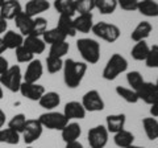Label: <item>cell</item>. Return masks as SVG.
<instances>
[{"mask_svg":"<svg viewBox=\"0 0 158 148\" xmlns=\"http://www.w3.org/2000/svg\"><path fill=\"white\" fill-rule=\"evenodd\" d=\"M63 81L69 89H77L87 73V63L73 58L63 61Z\"/></svg>","mask_w":158,"mask_h":148,"instance_id":"obj_1","label":"cell"},{"mask_svg":"<svg viewBox=\"0 0 158 148\" xmlns=\"http://www.w3.org/2000/svg\"><path fill=\"white\" fill-rule=\"evenodd\" d=\"M77 49L86 63L95 65L100 60V44L94 38H79L77 41Z\"/></svg>","mask_w":158,"mask_h":148,"instance_id":"obj_2","label":"cell"},{"mask_svg":"<svg viewBox=\"0 0 158 148\" xmlns=\"http://www.w3.org/2000/svg\"><path fill=\"white\" fill-rule=\"evenodd\" d=\"M128 69V61L125 57H123L121 54L115 53L112 54L111 58L108 60L107 65L103 69L102 76L106 81H113L120 76V74L125 73Z\"/></svg>","mask_w":158,"mask_h":148,"instance_id":"obj_3","label":"cell"},{"mask_svg":"<svg viewBox=\"0 0 158 148\" xmlns=\"http://www.w3.org/2000/svg\"><path fill=\"white\" fill-rule=\"evenodd\" d=\"M96 37L102 38L103 41L107 42H116L121 36V31L120 28L115 24H110L107 21H99L96 24H94L92 31H91Z\"/></svg>","mask_w":158,"mask_h":148,"instance_id":"obj_4","label":"cell"},{"mask_svg":"<svg viewBox=\"0 0 158 148\" xmlns=\"http://www.w3.org/2000/svg\"><path fill=\"white\" fill-rule=\"evenodd\" d=\"M23 83V74L19 65L9 66L6 73L0 76V85L11 93H17Z\"/></svg>","mask_w":158,"mask_h":148,"instance_id":"obj_5","label":"cell"},{"mask_svg":"<svg viewBox=\"0 0 158 148\" xmlns=\"http://www.w3.org/2000/svg\"><path fill=\"white\" fill-rule=\"evenodd\" d=\"M38 120L42 124L44 128H48V130H57V131H62L69 123V119L63 115V112H57V111L44 112V114L40 115Z\"/></svg>","mask_w":158,"mask_h":148,"instance_id":"obj_6","label":"cell"},{"mask_svg":"<svg viewBox=\"0 0 158 148\" xmlns=\"http://www.w3.org/2000/svg\"><path fill=\"white\" fill-rule=\"evenodd\" d=\"M108 136H110V132L106 128V126H95L90 128L87 134V140L90 148H104L108 143Z\"/></svg>","mask_w":158,"mask_h":148,"instance_id":"obj_7","label":"cell"},{"mask_svg":"<svg viewBox=\"0 0 158 148\" xmlns=\"http://www.w3.org/2000/svg\"><path fill=\"white\" fill-rule=\"evenodd\" d=\"M42 131H44V127L38 119H27L25 127H24V130L21 132L24 143L28 146L33 144L34 141H37L41 137Z\"/></svg>","mask_w":158,"mask_h":148,"instance_id":"obj_8","label":"cell"},{"mask_svg":"<svg viewBox=\"0 0 158 148\" xmlns=\"http://www.w3.org/2000/svg\"><path fill=\"white\" fill-rule=\"evenodd\" d=\"M82 105L85 107L86 111H90V112H96V111H103L104 110V101L100 95V93L98 90H90L87 91L85 95L82 98Z\"/></svg>","mask_w":158,"mask_h":148,"instance_id":"obj_9","label":"cell"},{"mask_svg":"<svg viewBox=\"0 0 158 148\" xmlns=\"http://www.w3.org/2000/svg\"><path fill=\"white\" fill-rule=\"evenodd\" d=\"M20 93L24 98H27L29 101H34V102H38L40 98H41L44 94H45V87L40 83H28V82H24L21 83L20 86Z\"/></svg>","mask_w":158,"mask_h":148,"instance_id":"obj_10","label":"cell"},{"mask_svg":"<svg viewBox=\"0 0 158 148\" xmlns=\"http://www.w3.org/2000/svg\"><path fill=\"white\" fill-rule=\"evenodd\" d=\"M136 93L138 95V99H142L146 105H153L158 101V87L153 82H144Z\"/></svg>","mask_w":158,"mask_h":148,"instance_id":"obj_11","label":"cell"},{"mask_svg":"<svg viewBox=\"0 0 158 148\" xmlns=\"http://www.w3.org/2000/svg\"><path fill=\"white\" fill-rule=\"evenodd\" d=\"M42 74H44L42 62L34 58L33 61L28 63L27 70L23 76V80H24V82H28V83H37V81L42 77Z\"/></svg>","mask_w":158,"mask_h":148,"instance_id":"obj_12","label":"cell"},{"mask_svg":"<svg viewBox=\"0 0 158 148\" xmlns=\"http://www.w3.org/2000/svg\"><path fill=\"white\" fill-rule=\"evenodd\" d=\"M23 12L21 4L17 0H6L3 4V7L0 8V16L4 20H15L17 15Z\"/></svg>","mask_w":158,"mask_h":148,"instance_id":"obj_13","label":"cell"},{"mask_svg":"<svg viewBox=\"0 0 158 148\" xmlns=\"http://www.w3.org/2000/svg\"><path fill=\"white\" fill-rule=\"evenodd\" d=\"M86 110L83 105L78 101H71V102H67L65 105V108H63V115H65L69 120L71 119H83L86 116Z\"/></svg>","mask_w":158,"mask_h":148,"instance_id":"obj_14","label":"cell"},{"mask_svg":"<svg viewBox=\"0 0 158 148\" xmlns=\"http://www.w3.org/2000/svg\"><path fill=\"white\" fill-rule=\"evenodd\" d=\"M50 8V3L48 0H29L25 4L24 12L31 17H37L40 13L46 12Z\"/></svg>","mask_w":158,"mask_h":148,"instance_id":"obj_15","label":"cell"},{"mask_svg":"<svg viewBox=\"0 0 158 148\" xmlns=\"http://www.w3.org/2000/svg\"><path fill=\"white\" fill-rule=\"evenodd\" d=\"M127 122L125 114H112L106 118V128L111 134H116V132L124 130Z\"/></svg>","mask_w":158,"mask_h":148,"instance_id":"obj_16","label":"cell"},{"mask_svg":"<svg viewBox=\"0 0 158 148\" xmlns=\"http://www.w3.org/2000/svg\"><path fill=\"white\" fill-rule=\"evenodd\" d=\"M152 31H153V25L149 21H140L136 25V28L133 29V32L131 34L132 41H135V42L145 41L146 38L150 36Z\"/></svg>","mask_w":158,"mask_h":148,"instance_id":"obj_17","label":"cell"},{"mask_svg":"<svg viewBox=\"0 0 158 148\" xmlns=\"http://www.w3.org/2000/svg\"><path fill=\"white\" fill-rule=\"evenodd\" d=\"M74 27L77 32L81 33H90L94 27V16L92 13H82L74 19Z\"/></svg>","mask_w":158,"mask_h":148,"instance_id":"obj_18","label":"cell"},{"mask_svg":"<svg viewBox=\"0 0 158 148\" xmlns=\"http://www.w3.org/2000/svg\"><path fill=\"white\" fill-rule=\"evenodd\" d=\"M61 135H62V139L65 143L75 141L82 135V127L79 126V123H77V122L67 123L66 127L61 131Z\"/></svg>","mask_w":158,"mask_h":148,"instance_id":"obj_19","label":"cell"},{"mask_svg":"<svg viewBox=\"0 0 158 148\" xmlns=\"http://www.w3.org/2000/svg\"><path fill=\"white\" fill-rule=\"evenodd\" d=\"M15 24H16L20 33H21L24 37L31 36L32 28H33V17L28 16V15L23 11L20 15H17L16 19H15Z\"/></svg>","mask_w":158,"mask_h":148,"instance_id":"obj_20","label":"cell"},{"mask_svg":"<svg viewBox=\"0 0 158 148\" xmlns=\"http://www.w3.org/2000/svg\"><path fill=\"white\" fill-rule=\"evenodd\" d=\"M24 46L33 54H41L45 52L46 44L42 40V37H36V36H27L24 37Z\"/></svg>","mask_w":158,"mask_h":148,"instance_id":"obj_21","label":"cell"},{"mask_svg":"<svg viewBox=\"0 0 158 148\" xmlns=\"http://www.w3.org/2000/svg\"><path fill=\"white\" fill-rule=\"evenodd\" d=\"M2 38L6 48L12 49V50H16L17 48H20L24 44V36L21 33H17L15 31H7L3 34Z\"/></svg>","mask_w":158,"mask_h":148,"instance_id":"obj_22","label":"cell"},{"mask_svg":"<svg viewBox=\"0 0 158 148\" xmlns=\"http://www.w3.org/2000/svg\"><path fill=\"white\" fill-rule=\"evenodd\" d=\"M38 103L42 108H45L48 111H52L59 106V103H61V95L56 91H48L40 98Z\"/></svg>","mask_w":158,"mask_h":148,"instance_id":"obj_23","label":"cell"},{"mask_svg":"<svg viewBox=\"0 0 158 148\" xmlns=\"http://www.w3.org/2000/svg\"><path fill=\"white\" fill-rule=\"evenodd\" d=\"M137 11L142 16L158 17V3L156 0H140L137 6Z\"/></svg>","mask_w":158,"mask_h":148,"instance_id":"obj_24","label":"cell"},{"mask_svg":"<svg viewBox=\"0 0 158 148\" xmlns=\"http://www.w3.org/2000/svg\"><path fill=\"white\" fill-rule=\"evenodd\" d=\"M57 28L61 31L65 36L74 37L77 34V29L74 27V19L71 16H66V15H59Z\"/></svg>","mask_w":158,"mask_h":148,"instance_id":"obj_25","label":"cell"},{"mask_svg":"<svg viewBox=\"0 0 158 148\" xmlns=\"http://www.w3.org/2000/svg\"><path fill=\"white\" fill-rule=\"evenodd\" d=\"M54 8L59 15H66V16H74L77 13L75 0H54Z\"/></svg>","mask_w":158,"mask_h":148,"instance_id":"obj_26","label":"cell"},{"mask_svg":"<svg viewBox=\"0 0 158 148\" xmlns=\"http://www.w3.org/2000/svg\"><path fill=\"white\" fill-rule=\"evenodd\" d=\"M142 127H144L145 135L149 140L158 139V120L156 118H144L142 119Z\"/></svg>","mask_w":158,"mask_h":148,"instance_id":"obj_27","label":"cell"},{"mask_svg":"<svg viewBox=\"0 0 158 148\" xmlns=\"http://www.w3.org/2000/svg\"><path fill=\"white\" fill-rule=\"evenodd\" d=\"M113 141H115V144L117 147L127 148V147L133 144V141H135V135L128 130H121V131H118L115 134V136H113Z\"/></svg>","mask_w":158,"mask_h":148,"instance_id":"obj_28","label":"cell"},{"mask_svg":"<svg viewBox=\"0 0 158 148\" xmlns=\"http://www.w3.org/2000/svg\"><path fill=\"white\" fill-rule=\"evenodd\" d=\"M150 46L146 44V41H138L135 44V46L132 48V58L136 61H145L148 54H149Z\"/></svg>","mask_w":158,"mask_h":148,"instance_id":"obj_29","label":"cell"},{"mask_svg":"<svg viewBox=\"0 0 158 148\" xmlns=\"http://www.w3.org/2000/svg\"><path fill=\"white\" fill-rule=\"evenodd\" d=\"M116 94L124 99L127 103H131V105H136V103L140 101L138 99V95L135 90H132L131 87H124V86H116L115 89Z\"/></svg>","mask_w":158,"mask_h":148,"instance_id":"obj_30","label":"cell"},{"mask_svg":"<svg viewBox=\"0 0 158 148\" xmlns=\"http://www.w3.org/2000/svg\"><path fill=\"white\" fill-rule=\"evenodd\" d=\"M20 141V134L11 128H0V143L9 146H16Z\"/></svg>","mask_w":158,"mask_h":148,"instance_id":"obj_31","label":"cell"},{"mask_svg":"<svg viewBox=\"0 0 158 148\" xmlns=\"http://www.w3.org/2000/svg\"><path fill=\"white\" fill-rule=\"evenodd\" d=\"M42 40L45 41V44H50V45H53V44H56V42L66 41V36L56 27L53 29H48V31L42 34Z\"/></svg>","mask_w":158,"mask_h":148,"instance_id":"obj_32","label":"cell"},{"mask_svg":"<svg viewBox=\"0 0 158 148\" xmlns=\"http://www.w3.org/2000/svg\"><path fill=\"white\" fill-rule=\"evenodd\" d=\"M95 8L102 15H112L117 8V0H95Z\"/></svg>","mask_w":158,"mask_h":148,"instance_id":"obj_33","label":"cell"},{"mask_svg":"<svg viewBox=\"0 0 158 148\" xmlns=\"http://www.w3.org/2000/svg\"><path fill=\"white\" fill-rule=\"evenodd\" d=\"M70 50V44L67 41H61V42H56L50 45V50H49V56L52 57H58L62 58L63 56H66Z\"/></svg>","mask_w":158,"mask_h":148,"instance_id":"obj_34","label":"cell"},{"mask_svg":"<svg viewBox=\"0 0 158 148\" xmlns=\"http://www.w3.org/2000/svg\"><path fill=\"white\" fill-rule=\"evenodd\" d=\"M48 31V20L44 17H33V28L31 36L42 37V34Z\"/></svg>","mask_w":158,"mask_h":148,"instance_id":"obj_35","label":"cell"},{"mask_svg":"<svg viewBox=\"0 0 158 148\" xmlns=\"http://www.w3.org/2000/svg\"><path fill=\"white\" fill-rule=\"evenodd\" d=\"M25 123H27L25 114H16V115H13L12 119L8 122V128H11V130L16 131L21 135L24 127H25Z\"/></svg>","mask_w":158,"mask_h":148,"instance_id":"obj_36","label":"cell"},{"mask_svg":"<svg viewBox=\"0 0 158 148\" xmlns=\"http://www.w3.org/2000/svg\"><path fill=\"white\" fill-rule=\"evenodd\" d=\"M127 82H128V85L131 86L132 90L137 91L145 81H144V77L141 76V73L135 70V72H129L127 74Z\"/></svg>","mask_w":158,"mask_h":148,"instance_id":"obj_37","label":"cell"},{"mask_svg":"<svg viewBox=\"0 0 158 148\" xmlns=\"http://www.w3.org/2000/svg\"><path fill=\"white\" fill-rule=\"evenodd\" d=\"M46 69L50 74H56L58 72H61L63 69V61L62 58H58V57H52V56H48L46 57Z\"/></svg>","mask_w":158,"mask_h":148,"instance_id":"obj_38","label":"cell"},{"mask_svg":"<svg viewBox=\"0 0 158 148\" xmlns=\"http://www.w3.org/2000/svg\"><path fill=\"white\" fill-rule=\"evenodd\" d=\"M75 8L79 15L91 13L95 9V0H75Z\"/></svg>","mask_w":158,"mask_h":148,"instance_id":"obj_39","label":"cell"},{"mask_svg":"<svg viewBox=\"0 0 158 148\" xmlns=\"http://www.w3.org/2000/svg\"><path fill=\"white\" fill-rule=\"evenodd\" d=\"M33 60H34V54L29 52L24 45L16 49V61L19 63H29Z\"/></svg>","mask_w":158,"mask_h":148,"instance_id":"obj_40","label":"cell"},{"mask_svg":"<svg viewBox=\"0 0 158 148\" xmlns=\"http://www.w3.org/2000/svg\"><path fill=\"white\" fill-rule=\"evenodd\" d=\"M145 65L150 69H157L158 67V45L150 46L149 49V54H148L146 60H145Z\"/></svg>","mask_w":158,"mask_h":148,"instance_id":"obj_41","label":"cell"},{"mask_svg":"<svg viewBox=\"0 0 158 148\" xmlns=\"http://www.w3.org/2000/svg\"><path fill=\"white\" fill-rule=\"evenodd\" d=\"M138 2L140 0H117V6H120L121 9L124 11H137V6H138Z\"/></svg>","mask_w":158,"mask_h":148,"instance_id":"obj_42","label":"cell"},{"mask_svg":"<svg viewBox=\"0 0 158 148\" xmlns=\"http://www.w3.org/2000/svg\"><path fill=\"white\" fill-rule=\"evenodd\" d=\"M9 67V63H8V60L6 57L0 56V76H2L3 73H6Z\"/></svg>","mask_w":158,"mask_h":148,"instance_id":"obj_43","label":"cell"},{"mask_svg":"<svg viewBox=\"0 0 158 148\" xmlns=\"http://www.w3.org/2000/svg\"><path fill=\"white\" fill-rule=\"evenodd\" d=\"M7 31H8V23L0 16V34H4Z\"/></svg>","mask_w":158,"mask_h":148,"instance_id":"obj_44","label":"cell"},{"mask_svg":"<svg viewBox=\"0 0 158 148\" xmlns=\"http://www.w3.org/2000/svg\"><path fill=\"white\" fill-rule=\"evenodd\" d=\"M150 114L153 118H158V101L150 105Z\"/></svg>","mask_w":158,"mask_h":148,"instance_id":"obj_45","label":"cell"},{"mask_svg":"<svg viewBox=\"0 0 158 148\" xmlns=\"http://www.w3.org/2000/svg\"><path fill=\"white\" fill-rule=\"evenodd\" d=\"M65 148H85V147H83V144L79 140H75V141L66 143V147Z\"/></svg>","mask_w":158,"mask_h":148,"instance_id":"obj_46","label":"cell"},{"mask_svg":"<svg viewBox=\"0 0 158 148\" xmlns=\"http://www.w3.org/2000/svg\"><path fill=\"white\" fill-rule=\"evenodd\" d=\"M4 124H6V112L0 108V128H3Z\"/></svg>","mask_w":158,"mask_h":148,"instance_id":"obj_47","label":"cell"},{"mask_svg":"<svg viewBox=\"0 0 158 148\" xmlns=\"http://www.w3.org/2000/svg\"><path fill=\"white\" fill-rule=\"evenodd\" d=\"M7 50V48H6V45H4V42H3V38L0 37V56Z\"/></svg>","mask_w":158,"mask_h":148,"instance_id":"obj_48","label":"cell"},{"mask_svg":"<svg viewBox=\"0 0 158 148\" xmlns=\"http://www.w3.org/2000/svg\"><path fill=\"white\" fill-rule=\"evenodd\" d=\"M3 95H4V93H3V86L0 85V99L3 98Z\"/></svg>","mask_w":158,"mask_h":148,"instance_id":"obj_49","label":"cell"},{"mask_svg":"<svg viewBox=\"0 0 158 148\" xmlns=\"http://www.w3.org/2000/svg\"><path fill=\"white\" fill-rule=\"evenodd\" d=\"M127 148H145V147H140V146H135V144H132V146L127 147Z\"/></svg>","mask_w":158,"mask_h":148,"instance_id":"obj_50","label":"cell"},{"mask_svg":"<svg viewBox=\"0 0 158 148\" xmlns=\"http://www.w3.org/2000/svg\"><path fill=\"white\" fill-rule=\"evenodd\" d=\"M4 2H6V0H0V8L3 7V4H4Z\"/></svg>","mask_w":158,"mask_h":148,"instance_id":"obj_51","label":"cell"},{"mask_svg":"<svg viewBox=\"0 0 158 148\" xmlns=\"http://www.w3.org/2000/svg\"><path fill=\"white\" fill-rule=\"evenodd\" d=\"M156 85H157V87H158V80H157V82H156Z\"/></svg>","mask_w":158,"mask_h":148,"instance_id":"obj_52","label":"cell"},{"mask_svg":"<svg viewBox=\"0 0 158 148\" xmlns=\"http://www.w3.org/2000/svg\"><path fill=\"white\" fill-rule=\"evenodd\" d=\"M27 148H33V147H32V146H29V147H27Z\"/></svg>","mask_w":158,"mask_h":148,"instance_id":"obj_53","label":"cell"},{"mask_svg":"<svg viewBox=\"0 0 158 148\" xmlns=\"http://www.w3.org/2000/svg\"><path fill=\"white\" fill-rule=\"evenodd\" d=\"M88 148H90V147H88Z\"/></svg>","mask_w":158,"mask_h":148,"instance_id":"obj_54","label":"cell"}]
</instances>
